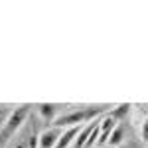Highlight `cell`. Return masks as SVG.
<instances>
[{
  "label": "cell",
  "mask_w": 148,
  "mask_h": 148,
  "mask_svg": "<svg viewBox=\"0 0 148 148\" xmlns=\"http://www.w3.org/2000/svg\"><path fill=\"white\" fill-rule=\"evenodd\" d=\"M105 113V109L101 107H83V109H77V111H69V113H61L56 121L51 123L57 128H69V126H81L87 125L95 119H99L101 114Z\"/></svg>",
  "instance_id": "7a4b0ae2"
},
{
  "label": "cell",
  "mask_w": 148,
  "mask_h": 148,
  "mask_svg": "<svg viewBox=\"0 0 148 148\" xmlns=\"http://www.w3.org/2000/svg\"><path fill=\"white\" fill-rule=\"evenodd\" d=\"M61 132H63V128H57L53 125L44 128L42 132H38V148H56Z\"/></svg>",
  "instance_id": "277c9868"
},
{
  "label": "cell",
  "mask_w": 148,
  "mask_h": 148,
  "mask_svg": "<svg viewBox=\"0 0 148 148\" xmlns=\"http://www.w3.org/2000/svg\"><path fill=\"white\" fill-rule=\"evenodd\" d=\"M146 148H148V144H146Z\"/></svg>",
  "instance_id": "7c38bea8"
},
{
  "label": "cell",
  "mask_w": 148,
  "mask_h": 148,
  "mask_svg": "<svg viewBox=\"0 0 148 148\" xmlns=\"http://www.w3.org/2000/svg\"><path fill=\"white\" fill-rule=\"evenodd\" d=\"M95 126H97V119L81 126L79 132H77V136H75L73 148H85V144H87V140H89V136H91V132H93V128H95Z\"/></svg>",
  "instance_id": "8992f818"
},
{
  "label": "cell",
  "mask_w": 148,
  "mask_h": 148,
  "mask_svg": "<svg viewBox=\"0 0 148 148\" xmlns=\"http://www.w3.org/2000/svg\"><path fill=\"white\" fill-rule=\"evenodd\" d=\"M128 111H130V105H128V103H121V105H116L114 109H111L109 114H111L113 119H116V121H121L123 116L128 114Z\"/></svg>",
  "instance_id": "ba28073f"
},
{
  "label": "cell",
  "mask_w": 148,
  "mask_h": 148,
  "mask_svg": "<svg viewBox=\"0 0 148 148\" xmlns=\"http://www.w3.org/2000/svg\"><path fill=\"white\" fill-rule=\"evenodd\" d=\"M8 148H38V134L34 132V128H28L24 125V128L8 142Z\"/></svg>",
  "instance_id": "3957f363"
},
{
  "label": "cell",
  "mask_w": 148,
  "mask_h": 148,
  "mask_svg": "<svg viewBox=\"0 0 148 148\" xmlns=\"http://www.w3.org/2000/svg\"><path fill=\"white\" fill-rule=\"evenodd\" d=\"M138 136H140V140H142V144H148V119H144V121L140 123Z\"/></svg>",
  "instance_id": "9c48e42d"
},
{
  "label": "cell",
  "mask_w": 148,
  "mask_h": 148,
  "mask_svg": "<svg viewBox=\"0 0 148 148\" xmlns=\"http://www.w3.org/2000/svg\"><path fill=\"white\" fill-rule=\"evenodd\" d=\"M125 138H126V132H125V126L119 125L114 126V130L111 132V136H109V140H107V144L111 148H119V146H123V142H125Z\"/></svg>",
  "instance_id": "52a82bcc"
},
{
  "label": "cell",
  "mask_w": 148,
  "mask_h": 148,
  "mask_svg": "<svg viewBox=\"0 0 148 148\" xmlns=\"http://www.w3.org/2000/svg\"><path fill=\"white\" fill-rule=\"evenodd\" d=\"M142 107H144V111H146V113H148V103H146V105H142Z\"/></svg>",
  "instance_id": "8fae6325"
},
{
  "label": "cell",
  "mask_w": 148,
  "mask_h": 148,
  "mask_svg": "<svg viewBox=\"0 0 148 148\" xmlns=\"http://www.w3.org/2000/svg\"><path fill=\"white\" fill-rule=\"evenodd\" d=\"M28 116H30V105H20V107H14L12 109L10 114L6 116L2 128H0V146H8V142L28 123Z\"/></svg>",
  "instance_id": "6da1fadb"
},
{
  "label": "cell",
  "mask_w": 148,
  "mask_h": 148,
  "mask_svg": "<svg viewBox=\"0 0 148 148\" xmlns=\"http://www.w3.org/2000/svg\"><path fill=\"white\" fill-rule=\"evenodd\" d=\"M61 107L63 105H56V103H40L38 105V114H40L42 121L53 123L57 116L61 114Z\"/></svg>",
  "instance_id": "5b68a950"
},
{
  "label": "cell",
  "mask_w": 148,
  "mask_h": 148,
  "mask_svg": "<svg viewBox=\"0 0 148 148\" xmlns=\"http://www.w3.org/2000/svg\"><path fill=\"white\" fill-rule=\"evenodd\" d=\"M12 109H8V107H4V105H0V128H2V125H4V121H6V116L10 114Z\"/></svg>",
  "instance_id": "30bf717a"
}]
</instances>
